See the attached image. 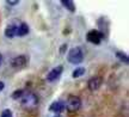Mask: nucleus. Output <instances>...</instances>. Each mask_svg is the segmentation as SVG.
<instances>
[{
    "instance_id": "nucleus-1",
    "label": "nucleus",
    "mask_w": 129,
    "mask_h": 117,
    "mask_svg": "<svg viewBox=\"0 0 129 117\" xmlns=\"http://www.w3.org/2000/svg\"><path fill=\"white\" fill-rule=\"evenodd\" d=\"M67 60L69 63H73V65H79L84 60V53L81 50V48L79 47H74L69 50L68 55H67Z\"/></svg>"
},
{
    "instance_id": "nucleus-2",
    "label": "nucleus",
    "mask_w": 129,
    "mask_h": 117,
    "mask_svg": "<svg viewBox=\"0 0 129 117\" xmlns=\"http://www.w3.org/2000/svg\"><path fill=\"white\" fill-rule=\"evenodd\" d=\"M64 106L69 112H75L81 108V99L77 96H69L67 98V102L64 103Z\"/></svg>"
},
{
    "instance_id": "nucleus-3",
    "label": "nucleus",
    "mask_w": 129,
    "mask_h": 117,
    "mask_svg": "<svg viewBox=\"0 0 129 117\" xmlns=\"http://www.w3.org/2000/svg\"><path fill=\"white\" fill-rule=\"evenodd\" d=\"M38 104V98L36 94L34 93H28L26 96L22 97V105L26 109H34L35 106H37Z\"/></svg>"
},
{
    "instance_id": "nucleus-4",
    "label": "nucleus",
    "mask_w": 129,
    "mask_h": 117,
    "mask_svg": "<svg viewBox=\"0 0 129 117\" xmlns=\"http://www.w3.org/2000/svg\"><path fill=\"white\" fill-rule=\"evenodd\" d=\"M103 38H104V33L102 31H98V30H91L86 35V40L92 44H101Z\"/></svg>"
},
{
    "instance_id": "nucleus-5",
    "label": "nucleus",
    "mask_w": 129,
    "mask_h": 117,
    "mask_svg": "<svg viewBox=\"0 0 129 117\" xmlns=\"http://www.w3.org/2000/svg\"><path fill=\"white\" fill-rule=\"evenodd\" d=\"M26 63H28V60H26V57L24 56V55H19V56L14 57L13 60H12V62H11L12 67L16 68V69L24 68V67L26 66Z\"/></svg>"
},
{
    "instance_id": "nucleus-6",
    "label": "nucleus",
    "mask_w": 129,
    "mask_h": 117,
    "mask_svg": "<svg viewBox=\"0 0 129 117\" xmlns=\"http://www.w3.org/2000/svg\"><path fill=\"white\" fill-rule=\"evenodd\" d=\"M62 70H63V67H62V66H56L55 68H53V69L48 73L47 80H48V81H54V80H56L61 75Z\"/></svg>"
},
{
    "instance_id": "nucleus-7",
    "label": "nucleus",
    "mask_w": 129,
    "mask_h": 117,
    "mask_svg": "<svg viewBox=\"0 0 129 117\" xmlns=\"http://www.w3.org/2000/svg\"><path fill=\"white\" fill-rule=\"evenodd\" d=\"M66 106H64V102H61V100H57V102H54V103L50 104L49 106V111L55 113H60L61 111H63Z\"/></svg>"
},
{
    "instance_id": "nucleus-8",
    "label": "nucleus",
    "mask_w": 129,
    "mask_h": 117,
    "mask_svg": "<svg viewBox=\"0 0 129 117\" xmlns=\"http://www.w3.org/2000/svg\"><path fill=\"white\" fill-rule=\"evenodd\" d=\"M101 85H102V78H99V76H94V78H91L88 80V89L91 91H97L101 87Z\"/></svg>"
},
{
    "instance_id": "nucleus-9",
    "label": "nucleus",
    "mask_w": 129,
    "mask_h": 117,
    "mask_svg": "<svg viewBox=\"0 0 129 117\" xmlns=\"http://www.w3.org/2000/svg\"><path fill=\"white\" fill-rule=\"evenodd\" d=\"M29 33V26L26 23H20L19 25H17V31H16V36H20L23 37L25 35Z\"/></svg>"
},
{
    "instance_id": "nucleus-10",
    "label": "nucleus",
    "mask_w": 129,
    "mask_h": 117,
    "mask_svg": "<svg viewBox=\"0 0 129 117\" xmlns=\"http://www.w3.org/2000/svg\"><path fill=\"white\" fill-rule=\"evenodd\" d=\"M16 31H17V24H10L5 29V36L9 38H13L16 36Z\"/></svg>"
},
{
    "instance_id": "nucleus-11",
    "label": "nucleus",
    "mask_w": 129,
    "mask_h": 117,
    "mask_svg": "<svg viewBox=\"0 0 129 117\" xmlns=\"http://www.w3.org/2000/svg\"><path fill=\"white\" fill-rule=\"evenodd\" d=\"M61 4L63 5L67 10H69L71 12H74V11H75V5H74V3L72 0H62Z\"/></svg>"
},
{
    "instance_id": "nucleus-12",
    "label": "nucleus",
    "mask_w": 129,
    "mask_h": 117,
    "mask_svg": "<svg viewBox=\"0 0 129 117\" xmlns=\"http://www.w3.org/2000/svg\"><path fill=\"white\" fill-rule=\"evenodd\" d=\"M84 73H85V68L80 67V68H77V69L72 73V76H73V78H79V76L84 75Z\"/></svg>"
},
{
    "instance_id": "nucleus-13",
    "label": "nucleus",
    "mask_w": 129,
    "mask_h": 117,
    "mask_svg": "<svg viewBox=\"0 0 129 117\" xmlns=\"http://www.w3.org/2000/svg\"><path fill=\"white\" fill-rule=\"evenodd\" d=\"M116 56L118 57L121 61H123L124 63H128L129 62V59H128V56L125 55V54H123V53H121V52H117L116 53Z\"/></svg>"
},
{
    "instance_id": "nucleus-14",
    "label": "nucleus",
    "mask_w": 129,
    "mask_h": 117,
    "mask_svg": "<svg viewBox=\"0 0 129 117\" xmlns=\"http://www.w3.org/2000/svg\"><path fill=\"white\" fill-rule=\"evenodd\" d=\"M24 94V91L23 90H17V91H14L13 93H12V98L13 99H18V98H22Z\"/></svg>"
},
{
    "instance_id": "nucleus-15",
    "label": "nucleus",
    "mask_w": 129,
    "mask_h": 117,
    "mask_svg": "<svg viewBox=\"0 0 129 117\" xmlns=\"http://www.w3.org/2000/svg\"><path fill=\"white\" fill-rule=\"evenodd\" d=\"M0 117H13V113H12V111L10 109H5L4 111L1 112V116Z\"/></svg>"
},
{
    "instance_id": "nucleus-16",
    "label": "nucleus",
    "mask_w": 129,
    "mask_h": 117,
    "mask_svg": "<svg viewBox=\"0 0 129 117\" xmlns=\"http://www.w3.org/2000/svg\"><path fill=\"white\" fill-rule=\"evenodd\" d=\"M6 4L11 5V6H14V5H18L19 1H18V0H7V1H6Z\"/></svg>"
},
{
    "instance_id": "nucleus-17",
    "label": "nucleus",
    "mask_w": 129,
    "mask_h": 117,
    "mask_svg": "<svg viewBox=\"0 0 129 117\" xmlns=\"http://www.w3.org/2000/svg\"><path fill=\"white\" fill-rule=\"evenodd\" d=\"M4 87H5V85H4V83L3 81H0V92L4 90Z\"/></svg>"
},
{
    "instance_id": "nucleus-18",
    "label": "nucleus",
    "mask_w": 129,
    "mask_h": 117,
    "mask_svg": "<svg viewBox=\"0 0 129 117\" xmlns=\"http://www.w3.org/2000/svg\"><path fill=\"white\" fill-rule=\"evenodd\" d=\"M3 63V55H1V53H0V66Z\"/></svg>"
},
{
    "instance_id": "nucleus-19",
    "label": "nucleus",
    "mask_w": 129,
    "mask_h": 117,
    "mask_svg": "<svg viewBox=\"0 0 129 117\" xmlns=\"http://www.w3.org/2000/svg\"><path fill=\"white\" fill-rule=\"evenodd\" d=\"M54 117H60V116H59V115H56V116H54Z\"/></svg>"
}]
</instances>
